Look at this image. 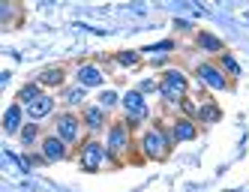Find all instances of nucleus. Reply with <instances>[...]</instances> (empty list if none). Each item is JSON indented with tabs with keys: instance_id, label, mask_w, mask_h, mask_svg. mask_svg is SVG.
<instances>
[{
	"instance_id": "nucleus-13",
	"label": "nucleus",
	"mask_w": 249,
	"mask_h": 192,
	"mask_svg": "<svg viewBox=\"0 0 249 192\" xmlns=\"http://www.w3.org/2000/svg\"><path fill=\"white\" fill-rule=\"evenodd\" d=\"M198 45H201L204 51H219V48H222V42H219L216 36H210V33H198Z\"/></svg>"
},
{
	"instance_id": "nucleus-22",
	"label": "nucleus",
	"mask_w": 249,
	"mask_h": 192,
	"mask_svg": "<svg viewBox=\"0 0 249 192\" xmlns=\"http://www.w3.org/2000/svg\"><path fill=\"white\" fill-rule=\"evenodd\" d=\"M225 69H228V72H234V75H240V66H237L234 57H225Z\"/></svg>"
},
{
	"instance_id": "nucleus-3",
	"label": "nucleus",
	"mask_w": 249,
	"mask_h": 192,
	"mask_svg": "<svg viewBox=\"0 0 249 192\" xmlns=\"http://www.w3.org/2000/svg\"><path fill=\"white\" fill-rule=\"evenodd\" d=\"M144 150H147V156H153V159H162V156L168 153V141L162 138L159 129H150L144 135Z\"/></svg>"
},
{
	"instance_id": "nucleus-4",
	"label": "nucleus",
	"mask_w": 249,
	"mask_h": 192,
	"mask_svg": "<svg viewBox=\"0 0 249 192\" xmlns=\"http://www.w3.org/2000/svg\"><path fill=\"white\" fill-rule=\"evenodd\" d=\"M99 162H102V144H99V141H87L84 150H81V165H84L87 171H96Z\"/></svg>"
},
{
	"instance_id": "nucleus-21",
	"label": "nucleus",
	"mask_w": 249,
	"mask_h": 192,
	"mask_svg": "<svg viewBox=\"0 0 249 192\" xmlns=\"http://www.w3.org/2000/svg\"><path fill=\"white\" fill-rule=\"evenodd\" d=\"M33 138H36V126H27V129L21 132V141H24V144H30Z\"/></svg>"
},
{
	"instance_id": "nucleus-19",
	"label": "nucleus",
	"mask_w": 249,
	"mask_h": 192,
	"mask_svg": "<svg viewBox=\"0 0 249 192\" xmlns=\"http://www.w3.org/2000/svg\"><path fill=\"white\" fill-rule=\"evenodd\" d=\"M201 117H204V120H216V117H219V108L204 105V108H201Z\"/></svg>"
},
{
	"instance_id": "nucleus-1",
	"label": "nucleus",
	"mask_w": 249,
	"mask_h": 192,
	"mask_svg": "<svg viewBox=\"0 0 249 192\" xmlns=\"http://www.w3.org/2000/svg\"><path fill=\"white\" fill-rule=\"evenodd\" d=\"M162 96L165 99H183L186 96V78L180 75V72H168L165 78H162Z\"/></svg>"
},
{
	"instance_id": "nucleus-14",
	"label": "nucleus",
	"mask_w": 249,
	"mask_h": 192,
	"mask_svg": "<svg viewBox=\"0 0 249 192\" xmlns=\"http://www.w3.org/2000/svg\"><path fill=\"white\" fill-rule=\"evenodd\" d=\"M39 81H42V84H60V81H63V72H60V69H48V72H42Z\"/></svg>"
},
{
	"instance_id": "nucleus-11",
	"label": "nucleus",
	"mask_w": 249,
	"mask_h": 192,
	"mask_svg": "<svg viewBox=\"0 0 249 192\" xmlns=\"http://www.w3.org/2000/svg\"><path fill=\"white\" fill-rule=\"evenodd\" d=\"M174 138H180V141H189V138H195V126L189 123V120H180V123L174 126Z\"/></svg>"
},
{
	"instance_id": "nucleus-2",
	"label": "nucleus",
	"mask_w": 249,
	"mask_h": 192,
	"mask_svg": "<svg viewBox=\"0 0 249 192\" xmlns=\"http://www.w3.org/2000/svg\"><path fill=\"white\" fill-rule=\"evenodd\" d=\"M123 108H126V114H129V123H138V120H144V117H147L144 96H141L138 90H132V93L123 96Z\"/></svg>"
},
{
	"instance_id": "nucleus-7",
	"label": "nucleus",
	"mask_w": 249,
	"mask_h": 192,
	"mask_svg": "<svg viewBox=\"0 0 249 192\" xmlns=\"http://www.w3.org/2000/svg\"><path fill=\"white\" fill-rule=\"evenodd\" d=\"M198 78L207 81L210 87H216V90H222V87H225L222 72H219V69H213V66H198Z\"/></svg>"
},
{
	"instance_id": "nucleus-15",
	"label": "nucleus",
	"mask_w": 249,
	"mask_h": 192,
	"mask_svg": "<svg viewBox=\"0 0 249 192\" xmlns=\"http://www.w3.org/2000/svg\"><path fill=\"white\" fill-rule=\"evenodd\" d=\"M87 126H90V129H99V126H102V111H99V108H90V111H87Z\"/></svg>"
},
{
	"instance_id": "nucleus-23",
	"label": "nucleus",
	"mask_w": 249,
	"mask_h": 192,
	"mask_svg": "<svg viewBox=\"0 0 249 192\" xmlns=\"http://www.w3.org/2000/svg\"><path fill=\"white\" fill-rule=\"evenodd\" d=\"M99 102H102V105H114V102H117V93H111V90H108V93H102Z\"/></svg>"
},
{
	"instance_id": "nucleus-16",
	"label": "nucleus",
	"mask_w": 249,
	"mask_h": 192,
	"mask_svg": "<svg viewBox=\"0 0 249 192\" xmlns=\"http://www.w3.org/2000/svg\"><path fill=\"white\" fill-rule=\"evenodd\" d=\"M84 99V90H81V87H72V90H66V102H69V105H75V102H81Z\"/></svg>"
},
{
	"instance_id": "nucleus-8",
	"label": "nucleus",
	"mask_w": 249,
	"mask_h": 192,
	"mask_svg": "<svg viewBox=\"0 0 249 192\" xmlns=\"http://www.w3.org/2000/svg\"><path fill=\"white\" fill-rule=\"evenodd\" d=\"M78 81L84 87H96V84H102V72H99L96 66H81L78 69Z\"/></svg>"
},
{
	"instance_id": "nucleus-9",
	"label": "nucleus",
	"mask_w": 249,
	"mask_h": 192,
	"mask_svg": "<svg viewBox=\"0 0 249 192\" xmlns=\"http://www.w3.org/2000/svg\"><path fill=\"white\" fill-rule=\"evenodd\" d=\"M42 153H45V159H63L66 147H63V141H60V138H45Z\"/></svg>"
},
{
	"instance_id": "nucleus-12",
	"label": "nucleus",
	"mask_w": 249,
	"mask_h": 192,
	"mask_svg": "<svg viewBox=\"0 0 249 192\" xmlns=\"http://www.w3.org/2000/svg\"><path fill=\"white\" fill-rule=\"evenodd\" d=\"M18 126H21V108L12 105V108L6 111V132H15Z\"/></svg>"
},
{
	"instance_id": "nucleus-6",
	"label": "nucleus",
	"mask_w": 249,
	"mask_h": 192,
	"mask_svg": "<svg viewBox=\"0 0 249 192\" xmlns=\"http://www.w3.org/2000/svg\"><path fill=\"white\" fill-rule=\"evenodd\" d=\"M51 108H54V99L51 96H36L33 102H27V114L33 117V120H39V117H45Z\"/></svg>"
},
{
	"instance_id": "nucleus-20",
	"label": "nucleus",
	"mask_w": 249,
	"mask_h": 192,
	"mask_svg": "<svg viewBox=\"0 0 249 192\" xmlns=\"http://www.w3.org/2000/svg\"><path fill=\"white\" fill-rule=\"evenodd\" d=\"M171 48H174V42L168 39V42H159V45H150L147 51H156V54H162V51H171Z\"/></svg>"
},
{
	"instance_id": "nucleus-5",
	"label": "nucleus",
	"mask_w": 249,
	"mask_h": 192,
	"mask_svg": "<svg viewBox=\"0 0 249 192\" xmlns=\"http://www.w3.org/2000/svg\"><path fill=\"white\" fill-rule=\"evenodd\" d=\"M57 132H60L63 141H75V138H78V120H75L72 114L57 117Z\"/></svg>"
},
{
	"instance_id": "nucleus-18",
	"label": "nucleus",
	"mask_w": 249,
	"mask_h": 192,
	"mask_svg": "<svg viewBox=\"0 0 249 192\" xmlns=\"http://www.w3.org/2000/svg\"><path fill=\"white\" fill-rule=\"evenodd\" d=\"M117 60H120L123 66H132V63L138 60V54H132V51H123V54H117Z\"/></svg>"
},
{
	"instance_id": "nucleus-10",
	"label": "nucleus",
	"mask_w": 249,
	"mask_h": 192,
	"mask_svg": "<svg viewBox=\"0 0 249 192\" xmlns=\"http://www.w3.org/2000/svg\"><path fill=\"white\" fill-rule=\"evenodd\" d=\"M108 147H111V153H120L123 147H126V129H123V126H114V129H111Z\"/></svg>"
},
{
	"instance_id": "nucleus-17",
	"label": "nucleus",
	"mask_w": 249,
	"mask_h": 192,
	"mask_svg": "<svg viewBox=\"0 0 249 192\" xmlns=\"http://www.w3.org/2000/svg\"><path fill=\"white\" fill-rule=\"evenodd\" d=\"M36 96H39V93H36V87H33V84H30V87H21V102H33Z\"/></svg>"
}]
</instances>
